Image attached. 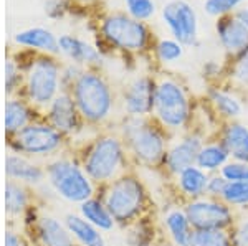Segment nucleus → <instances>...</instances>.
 I'll list each match as a JSON object with an SVG mask.
<instances>
[{
  "label": "nucleus",
  "mask_w": 248,
  "mask_h": 246,
  "mask_svg": "<svg viewBox=\"0 0 248 246\" xmlns=\"http://www.w3.org/2000/svg\"><path fill=\"white\" fill-rule=\"evenodd\" d=\"M123 142L138 162L146 165L164 162L169 149L164 128L147 117H127L123 126Z\"/></svg>",
  "instance_id": "nucleus-1"
},
{
  "label": "nucleus",
  "mask_w": 248,
  "mask_h": 246,
  "mask_svg": "<svg viewBox=\"0 0 248 246\" xmlns=\"http://www.w3.org/2000/svg\"><path fill=\"white\" fill-rule=\"evenodd\" d=\"M71 98L85 121L98 124L111 114L113 93L106 79L94 71H81L71 88Z\"/></svg>",
  "instance_id": "nucleus-2"
},
{
  "label": "nucleus",
  "mask_w": 248,
  "mask_h": 246,
  "mask_svg": "<svg viewBox=\"0 0 248 246\" xmlns=\"http://www.w3.org/2000/svg\"><path fill=\"white\" fill-rule=\"evenodd\" d=\"M126 165L124 142L116 136L98 137L86 150L81 167L91 182L108 184L118 178Z\"/></svg>",
  "instance_id": "nucleus-3"
},
{
  "label": "nucleus",
  "mask_w": 248,
  "mask_h": 246,
  "mask_svg": "<svg viewBox=\"0 0 248 246\" xmlns=\"http://www.w3.org/2000/svg\"><path fill=\"white\" fill-rule=\"evenodd\" d=\"M146 188L134 175H119L109 184L105 195V203L116 223H131L138 220L146 208Z\"/></svg>",
  "instance_id": "nucleus-4"
},
{
  "label": "nucleus",
  "mask_w": 248,
  "mask_h": 246,
  "mask_svg": "<svg viewBox=\"0 0 248 246\" xmlns=\"http://www.w3.org/2000/svg\"><path fill=\"white\" fill-rule=\"evenodd\" d=\"M153 113L155 121L169 130H179L189 122L192 106L181 83L172 78H162L157 81Z\"/></svg>",
  "instance_id": "nucleus-5"
},
{
  "label": "nucleus",
  "mask_w": 248,
  "mask_h": 246,
  "mask_svg": "<svg viewBox=\"0 0 248 246\" xmlns=\"http://www.w3.org/2000/svg\"><path fill=\"white\" fill-rule=\"evenodd\" d=\"M50 185L62 198L71 203H83L93 197V182L85 169L70 159H58L46 167Z\"/></svg>",
  "instance_id": "nucleus-6"
},
{
  "label": "nucleus",
  "mask_w": 248,
  "mask_h": 246,
  "mask_svg": "<svg viewBox=\"0 0 248 246\" xmlns=\"http://www.w3.org/2000/svg\"><path fill=\"white\" fill-rule=\"evenodd\" d=\"M101 33L111 45L127 53H141L151 42V31L146 23L129 14H111L103 18Z\"/></svg>",
  "instance_id": "nucleus-7"
},
{
  "label": "nucleus",
  "mask_w": 248,
  "mask_h": 246,
  "mask_svg": "<svg viewBox=\"0 0 248 246\" xmlns=\"http://www.w3.org/2000/svg\"><path fill=\"white\" fill-rule=\"evenodd\" d=\"M60 66L55 59L40 57L30 65L29 78H27V94L30 101L38 106L51 104L58 96L60 88Z\"/></svg>",
  "instance_id": "nucleus-8"
},
{
  "label": "nucleus",
  "mask_w": 248,
  "mask_h": 246,
  "mask_svg": "<svg viewBox=\"0 0 248 246\" xmlns=\"http://www.w3.org/2000/svg\"><path fill=\"white\" fill-rule=\"evenodd\" d=\"M187 218L194 230H227L233 225V210L222 198L202 197L187 202Z\"/></svg>",
  "instance_id": "nucleus-9"
},
{
  "label": "nucleus",
  "mask_w": 248,
  "mask_h": 246,
  "mask_svg": "<svg viewBox=\"0 0 248 246\" xmlns=\"http://www.w3.org/2000/svg\"><path fill=\"white\" fill-rule=\"evenodd\" d=\"M63 134L51 124L30 122L22 130L14 134V147L18 152L31 156H48L62 147Z\"/></svg>",
  "instance_id": "nucleus-10"
},
{
  "label": "nucleus",
  "mask_w": 248,
  "mask_h": 246,
  "mask_svg": "<svg viewBox=\"0 0 248 246\" xmlns=\"http://www.w3.org/2000/svg\"><path fill=\"white\" fill-rule=\"evenodd\" d=\"M162 18L169 27L174 40L181 45H194L197 40V14L186 0H172L162 9Z\"/></svg>",
  "instance_id": "nucleus-11"
},
{
  "label": "nucleus",
  "mask_w": 248,
  "mask_h": 246,
  "mask_svg": "<svg viewBox=\"0 0 248 246\" xmlns=\"http://www.w3.org/2000/svg\"><path fill=\"white\" fill-rule=\"evenodd\" d=\"M155 85L151 76H139L124 91V109L129 117H147L154 111Z\"/></svg>",
  "instance_id": "nucleus-12"
},
{
  "label": "nucleus",
  "mask_w": 248,
  "mask_h": 246,
  "mask_svg": "<svg viewBox=\"0 0 248 246\" xmlns=\"http://www.w3.org/2000/svg\"><path fill=\"white\" fill-rule=\"evenodd\" d=\"M203 141L201 136L197 134H190L187 137H182L179 142H175L174 145H170L167 149L166 159H164V164H166L167 170L174 175H179L182 170L192 167L197 162L199 150L202 149Z\"/></svg>",
  "instance_id": "nucleus-13"
},
{
  "label": "nucleus",
  "mask_w": 248,
  "mask_h": 246,
  "mask_svg": "<svg viewBox=\"0 0 248 246\" xmlns=\"http://www.w3.org/2000/svg\"><path fill=\"white\" fill-rule=\"evenodd\" d=\"M215 29L223 50L232 57H242L248 50V29L233 14L218 17Z\"/></svg>",
  "instance_id": "nucleus-14"
},
{
  "label": "nucleus",
  "mask_w": 248,
  "mask_h": 246,
  "mask_svg": "<svg viewBox=\"0 0 248 246\" xmlns=\"http://www.w3.org/2000/svg\"><path fill=\"white\" fill-rule=\"evenodd\" d=\"M50 124L62 134H71L79 126V113L70 94H58L48 109Z\"/></svg>",
  "instance_id": "nucleus-15"
},
{
  "label": "nucleus",
  "mask_w": 248,
  "mask_h": 246,
  "mask_svg": "<svg viewBox=\"0 0 248 246\" xmlns=\"http://www.w3.org/2000/svg\"><path fill=\"white\" fill-rule=\"evenodd\" d=\"M222 144L233 160L248 162V126L240 122H229L223 128Z\"/></svg>",
  "instance_id": "nucleus-16"
},
{
  "label": "nucleus",
  "mask_w": 248,
  "mask_h": 246,
  "mask_svg": "<svg viewBox=\"0 0 248 246\" xmlns=\"http://www.w3.org/2000/svg\"><path fill=\"white\" fill-rule=\"evenodd\" d=\"M37 233L43 246H73V236L66 225L53 217H42L37 223Z\"/></svg>",
  "instance_id": "nucleus-17"
},
{
  "label": "nucleus",
  "mask_w": 248,
  "mask_h": 246,
  "mask_svg": "<svg viewBox=\"0 0 248 246\" xmlns=\"http://www.w3.org/2000/svg\"><path fill=\"white\" fill-rule=\"evenodd\" d=\"M177 177V187L190 200H197V198L207 197V184H209V174L199 169L197 165L182 170Z\"/></svg>",
  "instance_id": "nucleus-18"
},
{
  "label": "nucleus",
  "mask_w": 248,
  "mask_h": 246,
  "mask_svg": "<svg viewBox=\"0 0 248 246\" xmlns=\"http://www.w3.org/2000/svg\"><path fill=\"white\" fill-rule=\"evenodd\" d=\"M164 227H166L172 243L175 246H190L194 228H192L189 218H187L184 210H169L164 215Z\"/></svg>",
  "instance_id": "nucleus-19"
},
{
  "label": "nucleus",
  "mask_w": 248,
  "mask_h": 246,
  "mask_svg": "<svg viewBox=\"0 0 248 246\" xmlns=\"http://www.w3.org/2000/svg\"><path fill=\"white\" fill-rule=\"evenodd\" d=\"M68 232L81 246H106L101 230L86 221L81 215H68L65 220Z\"/></svg>",
  "instance_id": "nucleus-20"
},
{
  "label": "nucleus",
  "mask_w": 248,
  "mask_h": 246,
  "mask_svg": "<svg viewBox=\"0 0 248 246\" xmlns=\"http://www.w3.org/2000/svg\"><path fill=\"white\" fill-rule=\"evenodd\" d=\"M5 174L12 180H22L29 184H38L45 175V172L38 165L31 164L25 157L17 156V154H10L5 159Z\"/></svg>",
  "instance_id": "nucleus-21"
},
{
  "label": "nucleus",
  "mask_w": 248,
  "mask_h": 246,
  "mask_svg": "<svg viewBox=\"0 0 248 246\" xmlns=\"http://www.w3.org/2000/svg\"><path fill=\"white\" fill-rule=\"evenodd\" d=\"M58 46L66 57L75 59V63H88V65H98L101 63V57L93 46L79 38L71 35H63L58 38Z\"/></svg>",
  "instance_id": "nucleus-22"
},
{
  "label": "nucleus",
  "mask_w": 248,
  "mask_h": 246,
  "mask_svg": "<svg viewBox=\"0 0 248 246\" xmlns=\"http://www.w3.org/2000/svg\"><path fill=\"white\" fill-rule=\"evenodd\" d=\"M79 213H81V217L86 221H90L93 227L101 230V232H111L116 225L114 218L109 213L105 202L98 200L94 197L79 203Z\"/></svg>",
  "instance_id": "nucleus-23"
},
{
  "label": "nucleus",
  "mask_w": 248,
  "mask_h": 246,
  "mask_svg": "<svg viewBox=\"0 0 248 246\" xmlns=\"http://www.w3.org/2000/svg\"><path fill=\"white\" fill-rule=\"evenodd\" d=\"M229 159L230 154L227 152L222 142H209V144H203L202 149L199 150L195 165L207 174L217 172L229 162Z\"/></svg>",
  "instance_id": "nucleus-24"
},
{
  "label": "nucleus",
  "mask_w": 248,
  "mask_h": 246,
  "mask_svg": "<svg viewBox=\"0 0 248 246\" xmlns=\"http://www.w3.org/2000/svg\"><path fill=\"white\" fill-rule=\"evenodd\" d=\"M15 42L23 46H30V48H37L46 53H58V40L51 31L45 29H30L27 31H22L15 37Z\"/></svg>",
  "instance_id": "nucleus-25"
},
{
  "label": "nucleus",
  "mask_w": 248,
  "mask_h": 246,
  "mask_svg": "<svg viewBox=\"0 0 248 246\" xmlns=\"http://www.w3.org/2000/svg\"><path fill=\"white\" fill-rule=\"evenodd\" d=\"M209 99L220 116L229 119V121L237 119L243 111L240 99L237 96H233L232 93H229V91H223L220 88H212L209 91Z\"/></svg>",
  "instance_id": "nucleus-26"
},
{
  "label": "nucleus",
  "mask_w": 248,
  "mask_h": 246,
  "mask_svg": "<svg viewBox=\"0 0 248 246\" xmlns=\"http://www.w3.org/2000/svg\"><path fill=\"white\" fill-rule=\"evenodd\" d=\"M30 109L25 106V102L12 99L5 106V130L9 134H17L30 124Z\"/></svg>",
  "instance_id": "nucleus-27"
},
{
  "label": "nucleus",
  "mask_w": 248,
  "mask_h": 246,
  "mask_svg": "<svg viewBox=\"0 0 248 246\" xmlns=\"http://www.w3.org/2000/svg\"><path fill=\"white\" fill-rule=\"evenodd\" d=\"M190 246H233V240L225 230H194Z\"/></svg>",
  "instance_id": "nucleus-28"
},
{
  "label": "nucleus",
  "mask_w": 248,
  "mask_h": 246,
  "mask_svg": "<svg viewBox=\"0 0 248 246\" xmlns=\"http://www.w3.org/2000/svg\"><path fill=\"white\" fill-rule=\"evenodd\" d=\"M27 202L29 198L25 190L14 180H10L5 185V212L9 215H20L27 208Z\"/></svg>",
  "instance_id": "nucleus-29"
},
{
  "label": "nucleus",
  "mask_w": 248,
  "mask_h": 246,
  "mask_svg": "<svg viewBox=\"0 0 248 246\" xmlns=\"http://www.w3.org/2000/svg\"><path fill=\"white\" fill-rule=\"evenodd\" d=\"M222 198L230 207H247L248 205V180L245 182H227Z\"/></svg>",
  "instance_id": "nucleus-30"
},
{
  "label": "nucleus",
  "mask_w": 248,
  "mask_h": 246,
  "mask_svg": "<svg viewBox=\"0 0 248 246\" xmlns=\"http://www.w3.org/2000/svg\"><path fill=\"white\" fill-rule=\"evenodd\" d=\"M155 55L162 63H174L184 55V45L177 40H161L155 45Z\"/></svg>",
  "instance_id": "nucleus-31"
},
{
  "label": "nucleus",
  "mask_w": 248,
  "mask_h": 246,
  "mask_svg": "<svg viewBox=\"0 0 248 246\" xmlns=\"http://www.w3.org/2000/svg\"><path fill=\"white\" fill-rule=\"evenodd\" d=\"M247 0H205V12L212 17H223L238 10Z\"/></svg>",
  "instance_id": "nucleus-32"
},
{
  "label": "nucleus",
  "mask_w": 248,
  "mask_h": 246,
  "mask_svg": "<svg viewBox=\"0 0 248 246\" xmlns=\"http://www.w3.org/2000/svg\"><path fill=\"white\" fill-rule=\"evenodd\" d=\"M220 175L227 182H245L248 180V162H240L232 159L220 169Z\"/></svg>",
  "instance_id": "nucleus-33"
},
{
  "label": "nucleus",
  "mask_w": 248,
  "mask_h": 246,
  "mask_svg": "<svg viewBox=\"0 0 248 246\" xmlns=\"http://www.w3.org/2000/svg\"><path fill=\"white\" fill-rule=\"evenodd\" d=\"M127 7V14L136 20H149L154 15L155 5L153 0H124Z\"/></svg>",
  "instance_id": "nucleus-34"
},
{
  "label": "nucleus",
  "mask_w": 248,
  "mask_h": 246,
  "mask_svg": "<svg viewBox=\"0 0 248 246\" xmlns=\"http://www.w3.org/2000/svg\"><path fill=\"white\" fill-rule=\"evenodd\" d=\"M230 79L232 83L242 86V88H248V50L235 61L233 68L230 71Z\"/></svg>",
  "instance_id": "nucleus-35"
},
{
  "label": "nucleus",
  "mask_w": 248,
  "mask_h": 246,
  "mask_svg": "<svg viewBox=\"0 0 248 246\" xmlns=\"http://www.w3.org/2000/svg\"><path fill=\"white\" fill-rule=\"evenodd\" d=\"M225 185H227V180L220 175V174L210 175L209 177V184H207V197L220 198V197H222V193H223Z\"/></svg>",
  "instance_id": "nucleus-36"
},
{
  "label": "nucleus",
  "mask_w": 248,
  "mask_h": 246,
  "mask_svg": "<svg viewBox=\"0 0 248 246\" xmlns=\"http://www.w3.org/2000/svg\"><path fill=\"white\" fill-rule=\"evenodd\" d=\"M232 240H233V246H248V218L240 221L232 233Z\"/></svg>",
  "instance_id": "nucleus-37"
},
{
  "label": "nucleus",
  "mask_w": 248,
  "mask_h": 246,
  "mask_svg": "<svg viewBox=\"0 0 248 246\" xmlns=\"http://www.w3.org/2000/svg\"><path fill=\"white\" fill-rule=\"evenodd\" d=\"M18 81V71L15 68V65L12 63V59H9L5 65V86H7V91L14 89V86L17 85Z\"/></svg>",
  "instance_id": "nucleus-38"
},
{
  "label": "nucleus",
  "mask_w": 248,
  "mask_h": 246,
  "mask_svg": "<svg viewBox=\"0 0 248 246\" xmlns=\"http://www.w3.org/2000/svg\"><path fill=\"white\" fill-rule=\"evenodd\" d=\"M5 246H22V238H20L15 232H12V230H7L5 232Z\"/></svg>",
  "instance_id": "nucleus-39"
},
{
  "label": "nucleus",
  "mask_w": 248,
  "mask_h": 246,
  "mask_svg": "<svg viewBox=\"0 0 248 246\" xmlns=\"http://www.w3.org/2000/svg\"><path fill=\"white\" fill-rule=\"evenodd\" d=\"M233 15H235V17H237V18L240 20V22H242L243 25H245L247 29H248V5L242 7V9H238Z\"/></svg>",
  "instance_id": "nucleus-40"
}]
</instances>
